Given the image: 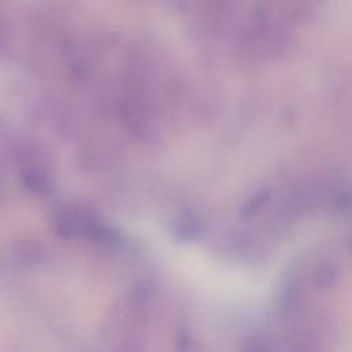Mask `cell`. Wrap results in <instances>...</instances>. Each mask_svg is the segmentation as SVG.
I'll return each mask as SVG.
<instances>
[{"mask_svg":"<svg viewBox=\"0 0 352 352\" xmlns=\"http://www.w3.org/2000/svg\"><path fill=\"white\" fill-rule=\"evenodd\" d=\"M166 261L188 283L213 300L221 302H248L258 298L261 294L263 283L258 276L235 267H228L198 254H187V252L170 253Z\"/></svg>","mask_w":352,"mask_h":352,"instance_id":"cell-1","label":"cell"}]
</instances>
